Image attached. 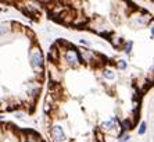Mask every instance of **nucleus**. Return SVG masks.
<instances>
[{
	"mask_svg": "<svg viewBox=\"0 0 154 142\" xmlns=\"http://www.w3.org/2000/svg\"><path fill=\"white\" fill-rule=\"evenodd\" d=\"M29 63L35 70V73H42L43 71V54L38 47H33L29 54Z\"/></svg>",
	"mask_w": 154,
	"mask_h": 142,
	"instance_id": "nucleus-1",
	"label": "nucleus"
},
{
	"mask_svg": "<svg viewBox=\"0 0 154 142\" xmlns=\"http://www.w3.org/2000/svg\"><path fill=\"white\" fill-rule=\"evenodd\" d=\"M50 135L53 142H68V138H67V135L60 124H54L50 128Z\"/></svg>",
	"mask_w": 154,
	"mask_h": 142,
	"instance_id": "nucleus-2",
	"label": "nucleus"
},
{
	"mask_svg": "<svg viewBox=\"0 0 154 142\" xmlns=\"http://www.w3.org/2000/svg\"><path fill=\"white\" fill-rule=\"evenodd\" d=\"M64 60L67 61V64H68V66H71V67H78L79 63H81V57H79L78 50H75V49L65 50Z\"/></svg>",
	"mask_w": 154,
	"mask_h": 142,
	"instance_id": "nucleus-3",
	"label": "nucleus"
},
{
	"mask_svg": "<svg viewBox=\"0 0 154 142\" xmlns=\"http://www.w3.org/2000/svg\"><path fill=\"white\" fill-rule=\"evenodd\" d=\"M115 127H117V120H115V117L110 118V120H107V121H103V123L100 124V130L104 131V132L112 131Z\"/></svg>",
	"mask_w": 154,
	"mask_h": 142,
	"instance_id": "nucleus-4",
	"label": "nucleus"
},
{
	"mask_svg": "<svg viewBox=\"0 0 154 142\" xmlns=\"http://www.w3.org/2000/svg\"><path fill=\"white\" fill-rule=\"evenodd\" d=\"M26 142H45V141H43L38 134H35V132H28V135H26Z\"/></svg>",
	"mask_w": 154,
	"mask_h": 142,
	"instance_id": "nucleus-5",
	"label": "nucleus"
},
{
	"mask_svg": "<svg viewBox=\"0 0 154 142\" xmlns=\"http://www.w3.org/2000/svg\"><path fill=\"white\" fill-rule=\"evenodd\" d=\"M147 131V124L146 121H142L139 124V128H137V135H144Z\"/></svg>",
	"mask_w": 154,
	"mask_h": 142,
	"instance_id": "nucleus-6",
	"label": "nucleus"
},
{
	"mask_svg": "<svg viewBox=\"0 0 154 142\" xmlns=\"http://www.w3.org/2000/svg\"><path fill=\"white\" fill-rule=\"evenodd\" d=\"M121 128H122V131L124 132H128L131 128H132V124H131V121H128V120H124L121 123Z\"/></svg>",
	"mask_w": 154,
	"mask_h": 142,
	"instance_id": "nucleus-7",
	"label": "nucleus"
},
{
	"mask_svg": "<svg viewBox=\"0 0 154 142\" xmlns=\"http://www.w3.org/2000/svg\"><path fill=\"white\" fill-rule=\"evenodd\" d=\"M129 141H131V135H129L128 132H122V134H119L118 142H129Z\"/></svg>",
	"mask_w": 154,
	"mask_h": 142,
	"instance_id": "nucleus-8",
	"label": "nucleus"
},
{
	"mask_svg": "<svg viewBox=\"0 0 154 142\" xmlns=\"http://www.w3.org/2000/svg\"><path fill=\"white\" fill-rule=\"evenodd\" d=\"M104 77L111 81V79L115 78V74H114V71H112V70H110V68H106V70H104Z\"/></svg>",
	"mask_w": 154,
	"mask_h": 142,
	"instance_id": "nucleus-9",
	"label": "nucleus"
},
{
	"mask_svg": "<svg viewBox=\"0 0 154 142\" xmlns=\"http://www.w3.org/2000/svg\"><path fill=\"white\" fill-rule=\"evenodd\" d=\"M117 66H118L119 70H125V68L128 67V64H126L125 60H118V64H117Z\"/></svg>",
	"mask_w": 154,
	"mask_h": 142,
	"instance_id": "nucleus-10",
	"label": "nucleus"
},
{
	"mask_svg": "<svg viewBox=\"0 0 154 142\" xmlns=\"http://www.w3.org/2000/svg\"><path fill=\"white\" fill-rule=\"evenodd\" d=\"M132 45H133V43L132 42H128V43H126V45H125V49H124V50H125V53H131V52H132Z\"/></svg>",
	"mask_w": 154,
	"mask_h": 142,
	"instance_id": "nucleus-11",
	"label": "nucleus"
},
{
	"mask_svg": "<svg viewBox=\"0 0 154 142\" xmlns=\"http://www.w3.org/2000/svg\"><path fill=\"white\" fill-rule=\"evenodd\" d=\"M151 36H153V38H154V27H153V28H151Z\"/></svg>",
	"mask_w": 154,
	"mask_h": 142,
	"instance_id": "nucleus-12",
	"label": "nucleus"
},
{
	"mask_svg": "<svg viewBox=\"0 0 154 142\" xmlns=\"http://www.w3.org/2000/svg\"><path fill=\"white\" fill-rule=\"evenodd\" d=\"M153 128H154V123H153Z\"/></svg>",
	"mask_w": 154,
	"mask_h": 142,
	"instance_id": "nucleus-13",
	"label": "nucleus"
}]
</instances>
